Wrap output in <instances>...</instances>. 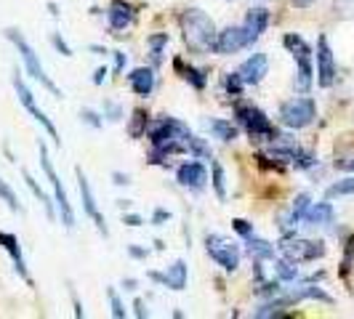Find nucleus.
Returning a JSON list of instances; mask_svg holds the SVG:
<instances>
[{"mask_svg": "<svg viewBox=\"0 0 354 319\" xmlns=\"http://www.w3.org/2000/svg\"><path fill=\"white\" fill-rule=\"evenodd\" d=\"M181 32H184V43L189 46V51L195 53H208L213 51V40H216V24L213 19L200 11V8H187L181 19Z\"/></svg>", "mask_w": 354, "mask_h": 319, "instance_id": "f257e3e1", "label": "nucleus"}, {"mask_svg": "<svg viewBox=\"0 0 354 319\" xmlns=\"http://www.w3.org/2000/svg\"><path fill=\"white\" fill-rule=\"evenodd\" d=\"M6 37L17 46V51H19V56H21V61H24V67H27V72H30V77L32 80H37L43 88H48L56 96V99H62V90H59V86L53 83L51 77L46 75V67L40 64V59H37V53H35V48L27 43V37L21 35L19 30H6Z\"/></svg>", "mask_w": 354, "mask_h": 319, "instance_id": "f03ea898", "label": "nucleus"}, {"mask_svg": "<svg viewBox=\"0 0 354 319\" xmlns=\"http://www.w3.org/2000/svg\"><path fill=\"white\" fill-rule=\"evenodd\" d=\"M234 115H237V123L245 128V133L253 142H272L277 136V128L272 125V120L266 117L259 106L237 104L234 106Z\"/></svg>", "mask_w": 354, "mask_h": 319, "instance_id": "7ed1b4c3", "label": "nucleus"}, {"mask_svg": "<svg viewBox=\"0 0 354 319\" xmlns=\"http://www.w3.org/2000/svg\"><path fill=\"white\" fill-rule=\"evenodd\" d=\"M283 46L293 53V59L299 64V70H296V88L301 90V93H306V90L312 88V75H315V70H312V48L296 32H288L283 37Z\"/></svg>", "mask_w": 354, "mask_h": 319, "instance_id": "20e7f679", "label": "nucleus"}, {"mask_svg": "<svg viewBox=\"0 0 354 319\" xmlns=\"http://www.w3.org/2000/svg\"><path fill=\"white\" fill-rule=\"evenodd\" d=\"M37 149H40V165H43L46 176H48V181H51L53 195H56V208H59V215H62L64 226H67V229H72V226H75V211H72L70 197H67L64 186H62V181H59V176H56V168H53L51 157H48V149H46V144L40 142V144H37Z\"/></svg>", "mask_w": 354, "mask_h": 319, "instance_id": "39448f33", "label": "nucleus"}, {"mask_svg": "<svg viewBox=\"0 0 354 319\" xmlns=\"http://www.w3.org/2000/svg\"><path fill=\"white\" fill-rule=\"evenodd\" d=\"M315 117H317V104H315V99H309V96L290 99V102H285V104L280 106V123L288 125V128H293V130H301L306 125H312Z\"/></svg>", "mask_w": 354, "mask_h": 319, "instance_id": "423d86ee", "label": "nucleus"}, {"mask_svg": "<svg viewBox=\"0 0 354 319\" xmlns=\"http://www.w3.org/2000/svg\"><path fill=\"white\" fill-rule=\"evenodd\" d=\"M205 250L216 264L221 266L224 271H234L240 266V258H243V250L237 242H232L230 237L224 234H208L205 237Z\"/></svg>", "mask_w": 354, "mask_h": 319, "instance_id": "0eeeda50", "label": "nucleus"}, {"mask_svg": "<svg viewBox=\"0 0 354 319\" xmlns=\"http://www.w3.org/2000/svg\"><path fill=\"white\" fill-rule=\"evenodd\" d=\"M14 88H17V96H19V102H21V106L32 115V120H37V123L46 128V133L51 136V142L56 144V146H62V139H59V130H56V125L51 123V117L40 109V106L35 104V96H32V90L24 86V80L19 77V72L14 75Z\"/></svg>", "mask_w": 354, "mask_h": 319, "instance_id": "6e6552de", "label": "nucleus"}, {"mask_svg": "<svg viewBox=\"0 0 354 319\" xmlns=\"http://www.w3.org/2000/svg\"><path fill=\"white\" fill-rule=\"evenodd\" d=\"M280 250H283L285 258L301 264V261H317L325 255V242L319 240H299V237H285L280 242Z\"/></svg>", "mask_w": 354, "mask_h": 319, "instance_id": "1a4fd4ad", "label": "nucleus"}, {"mask_svg": "<svg viewBox=\"0 0 354 319\" xmlns=\"http://www.w3.org/2000/svg\"><path fill=\"white\" fill-rule=\"evenodd\" d=\"M243 48H250V40L243 27H224L221 32H216L213 51L218 56H232V53L243 51Z\"/></svg>", "mask_w": 354, "mask_h": 319, "instance_id": "9d476101", "label": "nucleus"}, {"mask_svg": "<svg viewBox=\"0 0 354 319\" xmlns=\"http://www.w3.org/2000/svg\"><path fill=\"white\" fill-rule=\"evenodd\" d=\"M317 83L319 88H330L336 83V59L325 35L317 37Z\"/></svg>", "mask_w": 354, "mask_h": 319, "instance_id": "9b49d317", "label": "nucleus"}, {"mask_svg": "<svg viewBox=\"0 0 354 319\" xmlns=\"http://www.w3.org/2000/svg\"><path fill=\"white\" fill-rule=\"evenodd\" d=\"M75 173H77V186H80V200H83V211H86V215H88L91 221L96 224V229H99L106 237L109 231H106V224H104V218H102V213H99V208H96V197H93V192H91L88 178H86V173H83L80 168H75Z\"/></svg>", "mask_w": 354, "mask_h": 319, "instance_id": "f8f14e48", "label": "nucleus"}, {"mask_svg": "<svg viewBox=\"0 0 354 319\" xmlns=\"http://www.w3.org/2000/svg\"><path fill=\"white\" fill-rule=\"evenodd\" d=\"M176 181L184 189H192V192H203L205 184H208V171L203 162H184L176 171Z\"/></svg>", "mask_w": 354, "mask_h": 319, "instance_id": "ddd939ff", "label": "nucleus"}, {"mask_svg": "<svg viewBox=\"0 0 354 319\" xmlns=\"http://www.w3.org/2000/svg\"><path fill=\"white\" fill-rule=\"evenodd\" d=\"M237 72H240V77H243L245 86H259L266 77V72H269V59H266V53H253L250 59H245V61L240 64Z\"/></svg>", "mask_w": 354, "mask_h": 319, "instance_id": "4468645a", "label": "nucleus"}, {"mask_svg": "<svg viewBox=\"0 0 354 319\" xmlns=\"http://www.w3.org/2000/svg\"><path fill=\"white\" fill-rule=\"evenodd\" d=\"M106 19H109V27H112L115 32H123L128 27H133L136 11H133V6H128L123 0H115V3L109 6V11H106Z\"/></svg>", "mask_w": 354, "mask_h": 319, "instance_id": "2eb2a0df", "label": "nucleus"}, {"mask_svg": "<svg viewBox=\"0 0 354 319\" xmlns=\"http://www.w3.org/2000/svg\"><path fill=\"white\" fill-rule=\"evenodd\" d=\"M0 248L11 255L14 269L19 271V277H21L24 282H32V280H30V271H27V264H24V255H21V248H19L17 234H11V231H0Z\"/></svg>", "mask_w": 354, "mask_h": 319, "instance_id": "dca6fc26", "label": "nucleus"}, {"mask_svg": "<svg viewBox=\"0 0 354 319\" xmlns=\"http://www.w3.org/2000/svg\"><path fill=\"white\" fill-rule=\"evenodd\" d=\"M266 27H269V11H266V8H250L248 14H245L243 30H245V35H248L250 46H253L259 37L264 35Z\"/></svg>", "mask_w": 354, "mask_h": 319, "instance_id": "f3484780", "label": "nucleus"}, {"mask_svg": "<svg viewBox=\"0 0 354 319\" xmlns=\"http://www.w3.org/2000/svg\"><path fill=\"white\" fill-rule=\"evenodd\" d=\"M149 280L162 282L165 287H171V290H184V287H187V264H184V261H176L174 266H168V271H165V274L152 271V274H149Z\"/></svg>", "mask_w": 354, "mask_h": 319, "instance_id": "a211bd4d", "label": "nucleus"}, {"mask_svg": "<svg viewBox=\"0 0 354 319\" xmlns=\"http://www.w3.org/2000/svg\"><path fill=\"white\" fill-rule=\"evenodd\" d=\"M128 83H131L136 96H149L155 90V72L149 67H139V70H133L128 75Z\"/></svg>", "mask_w": 354, "mask_h": 319, "instance_id": "6ab92c4d", "label": "nucleus"}, {"mask_svg": "<svg viewBox=\"0 0 354 319\" xmlns=\"http://www.w3.org/2000/svg\"><path fill=\"white\" fill-rule=\"evenodd\" d=\"M309 205H312V197L306 195H299L296 200H293V205H290V211H288V215L283 218V229H296L299 224L304 221V215H306V211H309Z\"/></svg>", "mask_w": 354, "mask_h": 319, "instance_id": "aec40b11", "label": "nucleus"}, {"mask_svg": "<svg viewBox=\"0 0 354 319\" xmlns=\"http://www.w3.org/2000/svg\"><path fill=\"white\" fill-rule=\"evenodd\" d=\"M304 224L306 226H328V224H333V208L328 202L309 205V211L304 215Z\"/></svg>", "mask_w": 354, "mask_h": 319, "instance_id": "412c9836", "label": "nucleus"}, {"mask_svg": "<svg viewBox=\"0 0 354 319\" xmlns=\"http://www.w3.org/2000/svg\"><path fill=\"white\" fill-rule=\"evenodd\" d=\"M208 130H211L213 136L218 139V142H234L237 136H240V128L230 120H208Z\"/></svg>", "mask_w": 354, "mask_h": 319, "instance_id": "4be33fe9", "label": "nucleus"}, {"mask_svg": "<svg viewBox=\"0 0 354 319\" xmlns=\"http://www.w3.org/2000/svg\"><path fill=\"white\" fill-rule=\"evenodd\" d=\"M248 255L253 261H266V258H272L274 255V245L272 242H266L261 237H256V234H250L248 237Z\"/></svg>", "mask_w": 354, "mask_h": 319, "instance_id": "5701e85b", "label": "nucleus"}, {"mask_svg": "<svg viewBox=\"0 0 354 319\" xmlns=\"http://www.w3.org/2000/svg\"><path fill=\"white\" fill-rule=\"evenodd\" d=\"M184 152H187V155H192V157H200V160H213L211 146L203 142V139H197V136H187V142H184Z\"/></svg>", "mask_w": 354, "mask_h": 319, "instance_id": "b1692460", "label": "nucleus"}, {"mask_svg": "<svg viewBox=\"0 0 354 319\" xmlns=\"http://www.w3.org/2000/svg\"><path fill=\"white\" fill-rule=\"evenodd\" d=\"M24 181H27V186H30V189H32V195L37 197V200H40V205H43V208H46V213H48V218H56V211H53V205H51V200H48V197H46V192H43V189H40V186H37V181L32 176H30V173H27V171H24Z\"/></svg>", "mask_w": 354, "mask_h": 319, "instance_id": "393cba45", "label": "nucleus"}, {"mask_svg": "<svg viewBox=\"0 0 354 319\" xmlns=\"http://www.w3.org/2000/svg\"><path fill=\"white\" fill-rule=\"evenodd\" d=\"M354 195V178H344V181H336L325 189V200H336V197H346Z\"/></svg>", "mask_w": 354, "mask_h": 319, "instance_id": "a878e982", "label": "nucleus"}, {"mask_svg": "<svg viewBox=\"0 0 354 319\" xmlns=\"http://www.w3.org/2000/svg\"><path fill=\"white\" fill-rule=\"evenodd\" d=\"M174 64H176V70L184 72V77H187V83H192V86H195L197 90H203V88H205V83H208V77H205L203 72L195 70V67H184V64H181L178 59H176V61H174Z\"/></svg>", "mask_w": 354, "mask_h": 319, "instance_id": "bb28decb", "label": "nucleus"}, {"mask_svg": "<svg viewBox=\"0 0 354 319\" xmlns=\"http://www.w3.org/2000/svg\"><path fill=\"white\" fill-rule=\"evenodd\" d=\"M147 128H149V115L144 112V109H136L133 112V123L128 128V133L133 136V139H142L144 133H147Z\"/></svg>", "mask_w": 354, "mask_h": 319, "instance_id": "cd10ccee", "label": "nucleus"}, {"mask_svg": "<svg viewBox=\"0 0 354 319\" xmlns=\"http://www.w3.org/2000/svg\"><path fill=\"white\" fill-rule=\"evenodd\" d=\"M213 189H216V197L224 202L227 200V176H224V168L218 162H213Z\"/></svg>", "mask_w": 354, "mask_h": 319, "instance_id": "c85d7f7f", "label": "nucleus"}, {"mask_svg": "<svg viewBox=\"0 0 354 319\" xmlns=\"http://www.w3.org/2000/svg\"><path fill=\"white\" fill-rule=\"evenodd\" d=\"M274 271H277V277H280L283 282H290V280L299 277V266H296V261H290V258L277 261V264H274Z\"/></svg>", "mask_w": 354, "mask_h": 319, "instance_id": "c756f323", "label": "nucleus"}, {"mask_svg": "<svg viewBox=\"0 0 354 319\" xmlns=\"http://www.w3.org/2000/svg\"><path fill=\"white\" fill-rule=\"evenodd\" d=\"M147 46L152 48V61L160 64V59H162V48L168 46V32H158V35L147 37Z\"/></svg>", "mask_w": 354, "mask_h": 319, "instance_id": "7c9ffc66", "label": "nucleus"}, {"mask_svg": "<svg viewBox=\"0 0 354 319\" xmlns=\"http://www.w3.org/2000/svg\"><path fill=\"white\" fill-rule=\"evenodd\" d=\"M0 202H6L8 205V211H14V213H21V205H19V197L17 192L0 178Z\"/></svg>", "mask_w": 354, "mask_h": 319, "instance_id": "2f4dec72", "label": "nucleus"}, {"mask_svg": "<svg viewBox=\"0 0 354 319\" xmlns=\"http://www.w3.org/2000/svg\"><path fill=\"white\" fill-rule=\"evenodd\" d=\"M315 162H317V160H315V155H312V152H306V149H301V146H299V149L293 152V157H290V165H296L299 171H306V168H312Z\"/></svg>", "mask_w": 354, "mask_h": 319, "instance_id": "473e14b6", "label": "nucleus"}, {"mask_svg": "<svg viewBox=\"0 0 354 319\" xmlns=\"http://www.w3.org/2000/svg\"><path fill=\"white\" fill-rule=\"evenodd\" d=\"M224 88H227V93H232V96H240V93H243L245 83H243L240 72H230V75H224Z\"/></svg>", "mask_w": 354, "mask_h": 319, "instance_id": "72a5a7b5", "label": "nucleus"}, {"mask_svg": "<svg viewBox=\"0 0 354 319\" xmlns=\"http://www.w3.org/2000/svg\"><path fill=\"white\" fill-rule=\"evenodd\" d=\"M106 296H109V303H112V317L123 319L128 311H125V306H123V301H120V296H118V290H115V287H109V290H106Z\"/></svg>", "mask_w": 354, "mask_h": 319, "instance_id": "f704fd0d", "label": "nucleus"}, {"mask_svg": "<svg viewBox=\"0 0 354 319\" xmlns=\"http://www.w3.org/2000/svg\"><path fill=\"white\" fill-rule=\"evenodd\" d=\"M51 43H53V48L62 53V56H72V48L64 43V40H62V35H59V32H53V35H51Z\"/></svg>", "mask_w": 354, "mask_h": 319, "instance_id": "c9c22d12", "label": "nucleus"}, {"mask_svg": "<svg viewBox=\"0 0 354 319\" xmlns=\"http://www.w3.org/2000/svg\"><path fill=\"white\" fill-rule=\"evenodd\" d=\"M232 224H234V229L240 231V234H243V237H245V240H248L250 234H253V226H250L248 221H243V218H234V221H232Z\"/></svg>", "mask_w": 354, "mask_h": 319, "instance_id": "e433bc0d", "label": "nucleus"}, {"mask_svg": "<svg viewBox=\"0 0 354 319\" xmlns=\"http://www.w3.org/2000/svg\"><path fill=\"white\" fill-rule=\"evenodd\" d=\"M80 117H83V120H86L88 125H93V128H102V120H99V115H96V112H91V109H83V112H80Z\"/></svg>", "mask_w": 354, "mask_h": 319, "instance_id": "4c0bfd02", "label": "nucleus"}, {"mask_svg": "<svg viewBox=\"0 0 354 319\" xmlns=\"http://www.w3.org/2000/svg\"><path fill=\"white\" fill-rule=\"evenodd\" d=\"M104 112H106V117H109V120H120V117H123L120 106L112 104V102H106V104H104Z\"/></svg>", "mask_w": 354, "mask_h": 319, "instance_id": "58836bf2", "label": "nucleus"}, {"mask_svg": "<svg viewBox=\"0 0 354 319\" xmlns=\"http://www.w3.org/2000/svg\"><path fill=\"white\" fill-rule=\"evenodd\" d=\"M125 70V53L123 51H115V72L120 75Z\"/></svg>", "mask_w": 354, "mask_h": 319, "instance_id": "ea45409f", "label": "nucleus"}, {"mask_svg": "<svg viewBox=\"0 0 354 319\" xmlns=\"http://www.w3.org/2000/svg\"><path fill=\"white\" fill-rule=\"evenodd\" d=\"M336 168H338V171H354V157H349V160H338Z\"/></svg>", "mask_w": 354, "mask_h": 319, "instance_id": "a19ab883", "label": "nucleus"}, {"mask_svg": "<svg viewBox=\"0 0 354 319\" xmlns=\"http://www.w3.org/2000/svg\"><path fill=\"white\" fill-rule=\"evenodd\" d=\"M168 218H171V213L168 211H155V218H152V221H155L158 226H162V221H168Z\"/></svg>", "mask_w": 354, "mask_h": 319, "instance_id": "79ce46f5", "label": "nucleus"}, {"mask_svg": "<svg viewBox=\"0 0 354 319\" xmlns=\"http://www.w3.org/2000/svg\"><path fill=\"white\" fill-rule=\"evenodd\" d=\"M123 224H128V226H142V215H123Z\"/></svg>", "mask_w": 354, "mask_h": 319, "instance_id": "37998d69", "label": "nucleus"}, {"mask_svg": "<svg viewBox=\"0 0 354 319\" xmlns=\"http://www.w3.org/2000/svg\"><path fill=\"white\" fill-rule=\"evenodd\" d=\"M104 77H106V67H99L96 75H93V86H102V83H104Z\"/></svg>", "mask_w": 354, "mask_h": 319, "instance_id": "c03bdc74", "label": "nucleus"}, {"mask_svg": "<svg viewBox=\"0 0 354 319\" xmlns=\"http://www.w3.org/2000/svg\"><path fill=\"white\" fill-rule=\"evenodd\" d=\"M128 253H131L133 258H147V253H149V250H144V248H128Z\"/></svg>", "mask_w": 354, "mask_h": 319, "instance_id": "a18cd8bd", "label": "nucleus"}, {"mask_svg": "<svg viewBox=\"0 0 354 319\" xmlns=\"http://www.w3.org/2000/svg\"><path fill=\"white\" fill-rule=\"evenodd\" d=\"M112 178H115V184H118V186H123V184H131V178L123 176V173H112Z\"/></svg>", "mask_w": 354, "mask_h": 319, "instance_id": "49530a36", "label": "nucleus"}, {"mask_svg": "<svg viewBox=\"0 0 354 319\" xmlns=\"http://www.w3.org/2000/svg\"><path fill=\"white\" fill-rule=\"evenodd\" d=\"M296 8H309V6H315V0H290Z\"/></svg>", "mask_w": 354, "mask_h": 319, "instance_id": "de8ad7c7", "label": "nucleus"}, {"mask_svg": "<svg viewBox=\"0 0 354 319\" xmlns=\"http://www.w3.org/2000/svg\"><path fill=\"white\" fill-rule=\"evenodd\" d=\"M133 306H136V317H147V309H144V301H136L133 303Z\"/></svg>", "mask_w": 354, "mask_h": 319, "instance_id": "09e8293b", "label": "nucleus"}, {"mask_svg": "<svg viewBox=\"0 0 354 319\" xmlns=\"http://www.w3.org/2000/svg\"><path fill=\"white\" fill-rule=\"evenodd\" d=\"M125 290H136V280H125Z\"/></svg>", "mask_w": 354, "mask_h": 319, "instance_id": "8fccbe9b", "label": "nucleus"}]
</instances>
